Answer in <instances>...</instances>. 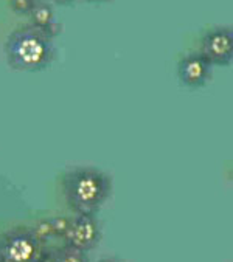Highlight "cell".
Here are the masks:
<instances>
[{"instance_id":"13","label":"cell","mask_w":233,"mask_h":262,"mask_svg":"<svg viewBox=\"0 0 233 262\" xmlns=\"http://www.w3.org/2000/svg\"><path fill=\"white\" fill-rule=\"evenodd\" d=\"M53 2H56L57 5H70V4L76 2V0H53Z\"/></svg>"},{"instance_id":"7","label":"cell","mask_w":233,"mask_h":262,"mask_svg":"<svg viewBox=\"0 0 233 262\" xmlns=\"http://www.w3.org/2000/svg\"><path fill=\"white\" fill-rule=\"evenodd\" d=\"M42 262H89L86 253L78 251L69 245H61L48 250Z\"/></svg>"},{"instance_id":"1","label":"cell","mask_w":233,"mask_h":262,"mask_svg":"<svg viewBox=\"0 0 233 262\" xmlns=\"http://www.w3.org/2000/svg\"><path fill=\"white\" fill-rule=\"evenodd\" d=\"M63 194L76 216H95L112 194V179L98 168H75L63 177Z\"/></svg>"},{"instance_id":"6","label":"cell","mask_w":233,"mask_h":262,"mask_svg":"<svg viewBox=\"0 0 233 262\" xmlns=\"http://www.w3.org/2000/svg\"><path fill=\"white\" fill-rule=\"evenodd\" d=\"M179 79L185 87L199 89L205 85L211 76V66L199 53H193L181 59L178 67Z\"/></svg>"},{"instance_id":"5","label":"cell","mask_w":233,"mask_h":262,"mask_svg":"<svg viewBox=\"0 0 233 262\" xmlns=\"http://www.w3.org/2000/svg\"><path fill=\"white\" fill-rule=\"evenodd\" d=\"M199 55L210 66H230L233 61V31L230 28H216L207 33L202 37Z\"/></svg>"},{"instance_id":"2","label":"cell","mask_w":233,"mask_h":262,"mask_svg":"<svg viewBox=\"0 0 233 262\" xmlns=\"http://www.w3.org/2000/svg\"><path fill=\"white\" fill-rule=\"evenodd\" d=\"M5 58L16 72L36 73L47 69L54 59L53 39L41 28L28 24L16 28L5 40Z\"/></svg>"},{"instance_id":"8","label":"cell","mask_w":233,"mask_h":262,"mask_svg":"<svg viewBox=\"0 0 233 262\" xmlns=\"http://www.w3.org/2000/svg\"><path fill=\"white\" fill-rule=\"evenodd\" d=\"M28 16L31 17V25H34L41 30H45L50 24L54 22L53 8L47 2H36Z\"/></svg>"},{"instance_id":"4","label":"cell","mask_w":233,"mask_h":262,"mask_svg":"<svg viewBox=\"0 0 233 262\" xmlns=\"http://www.w3.org/2000/svg\"><path fill=\"white\" fill-rule=\"evenodd\" d=\"M64 245L78 251L87 253L98 247L101 241V227L95 216H75L70 221L69 230L63 237Z\"/></svg>"},{"instance_id":"17","label":"cell","mask_w":233,"mask_h":262,"mask_svg":"<svg viewBox=\"0 0 233 262\" xmlns=\"http://www.w3.org/2000/svg\"><path fill=\"white\" fill-rule=\"evenodd\" d=\"M8 2H10V0H8Z\"/></svg>"},{"instance_id":"15","label":"cell","mask_w":233,"mask_h":262,"mask_svg":"<svg viewBox=\"0 0 233 262\" xmlns=\"http://www.w3.org/2000/svg\"><path fill=\"white\" fill-rule=\"evenodd\" d=\"M87 2H107V0H87Z\"/></svg>"},{"instance_id":"3","label":"cell","mask_w":233,"mask_h":262,"mask_svg":"<svg viewBox=\"0 0 233 262\" xmlns=\"http://www.w3.org/2000/svg\"><path fill=\"white\" fill-rule=\"evenodd\" d=\"M47 242L31 227H14L0 236V262H42Z\"/></svg>"},{"instance_id":"16","label":"cell","mask_w":233,"mask_h":262,"mask_svg":"<svg viewBox=\"0 0 233 262\" xmlns=\"http://www.w3.org/2000/svg\"><path fill=\"white\" fill-rule=\"evenodd\" d=\"M34 2H44V0H34Z\"/></svg>"},{"instance_id":"12","label":"cell","mask_w":233,"mask_h":262,"mask_svg":"<svg viewBox=\"0 0 233 262\" xmlns=\"http://www.w3.org/2000/svg\"><path fill=\"white\" fill-rule=\"evenodd\" d=\"M44 31H45L51 39H54L56 36H60V34H61V31H63V25H61L60 22H56V20H54V22H53V24H50Z\"/></svg>"},{"instance_id":"11","label":"cell","mask_w":233,"mask_h":262,"mask_svg":"<svg viewBox=\"0 0 233 262\" xmlns=\"http://www.w3.org/2000/svg\"><path fill=\"white\" fill-rule=\"evenodd\" d=\"M34 0H10L11 10L19 16H28L34 7Z\"/></svg>"},{"instance_id":"14","label":"cell","mask_w":233,"mask_h":262,"mask_svg":"<svg viewBox=\"0 0 233 262\" xmlns=\"http://www.w3.org/2000/svg\"><path fill=\"white\" fill-rule=\"evenodd\" d=\"M100 262H122V260H116V259H103Z\"/></svg>"},{"instance_id":"9","label":"cell","mask_w":233,"mask_h":262,"mask_svg":"<svg viewBox=\"0 0 233 262\" xmlns=\"http://www.w3.org/2000/svg\"><path fill=\"white\" fill-rule=\"evenodd\" d=\"M31 228H33V231L36 233V236H37L39 239H42L44 242H48L50 239L54 237L51 219H41V221L36 222V225L31 227Z\"/></svg>"},{"instance_id":"10","label":"cell","mask_w":233,"mask_h":262,"mask_svg":"<svg viewBox=\"0 0 233 262\" xmlns=\"http://www.w3.org/2000/svg\"><path fill=\"white\" fill-rule=\"evenodd\" d=\"M70 217H66V216H57V217H51V225H53V233H54V237H60L63 239L69 230V225H70Z\"/></svg>"}]
</instances>
